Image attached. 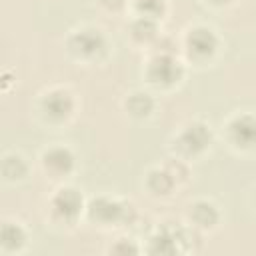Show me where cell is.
<instances>
[{"instance_id": "5bb4252c", "label": "cell", "mask_w": 256, "mask_h": 256, "mask_svg": "<svg viewBox=\"0 0 256 256\" xmlns=\"http://www.w3.org/2000/svg\"><path fill=\"white\" fill-rule=\"evenodd\" d=\"M130 36L134 42L140 44H148L152 40H156L158 36V26L154 18H146V16H138L132 24H130Z\"/></svg>"}, {"instance_id": "8992f818", "label": "cell", "mask_w": 256, "mask_h": 256, "mask_svg": "<svg viewBox=\"0 0 256 256\" xmlns=\"http://www.w3.org/2000/svg\"><path fill=\"white\" fill-rule=\"evenodd\" d=\"M40 108L48 120L62 122L70 118L74 112V96L66 88H52L42 96Z\"/></svg>"}, {"instance_id": "9c48e42d", "label": "cell", "mask_w": 256, "mask_h": 256, "mask_svg": "<svg viewBox=\"0 0 256 256\" xmlns=\"http://www.w3.org/2000/svg\"><path fill=\"white\" fill-rule=\"evenodd\" d=\"M76 158L66 146H52L42 154V168L52 178H64L74 170Z\"/></svg>"}, {"instance_id": "7c38bea8", "label": "cell", "mask_w": 256, "mask_h": 256, "mask_svg": "<svg viewBox=\"0 0 256 256\" xmlns=\"http://www.w3.org/2000/svg\"><path fill=\"white\" fill-rule=\"evenodd\" d=\"M28 234L18 222H4L0 230V244L4 252H20L26 246Z\"/></svg>"}, {"instance_id": "4fadbf2b", "label": "cell", "mask_w": 256, "mask_h": 256, "mask_svg": "<svg viewBox=\"0 0 256 256\" xmlns=\"http://www.w3.org/2000/svg\"><path fill=\"white\" fill-rule=\"evenodd\" d=\"M146 186H148L150 194H154V196H168L172 192V188L176 186V180L170 176V172L166 168H154L146 176Z\"/></svg>"}, {"instance_id": "277c9868", "label": "cell", "mask_w": 256, "mask_h": 256, "mask_svg": "<svg viewBox=\"0 0 256 256\" xmlns=\"http://www.w3.org/2000/svg\"><path fill=\"white\" fill-rule=\"evenodd\" d=\"M146 76L154 86L170 88L182 80L184 66L174 54H156L146 68Z\"/></svg>"}, {"instance_id": "2e32d148", "label": "cell", "mask_w": 256, "mask_h": 256, "mask_svg": "<svg viewBox=\"0 0 256 256\" xmlns=\"http://www.w3.org/2000/svg\"><path fill=\"white\" fill-rule=\"evenodd\" d=\"M28 172V166L20 154H8L2 162V174L6 180H22Z\"/></svg>"}, {"instance_id": "5b68a950", "label": "cell", "mask_w": 256, "mask_h": 256, "mask_svg": "<svg viewBox=\"0 0 256 256\" xmlns=\"http://www.w3.org/2000/svg\"><path fill=\"white\" fill-rule=\"evenodd\" d=\"M212 142V132L204 122H188L176 136V146L186 156L202 154Z\"/></svg>"}, {"instance_id": "e0dca14e", "label": "cell", "mask_w": 256, "mask_h": 256, "mask_svg": "<svg viewBox=\"0 0 256 256\" xmlns=\"http://www.w3.org/2000/svg\"><path fill=\"white\" fill-rule=\"evenodd\" d=\"M138 16H146V18H162V14L166 12V0H132Z\"/></svg>"}, {"instance_id": "d6986e66", "label": "cell", "mask_w": 256, "mask_h": 256, "mask_svg": "<svg viewBox=\"0 0 256 256\" xmlns=\"http://www.w3.org/2000/svg\"><path fill=\"white\" fill-rule=\"evenodd\" d=\"M164 168L170 172V176L176 180V184L188 180V166H186L182 160H170V162H166Z\"/></svg>"}, {"instance_id": "ffe728a7", "label": "cell", "mask_w": 256, "mask_h": 256, "mask_svg": "<svg viewBox=\"0 0 256 256\" xmlns=\"http://www.w3.org/2000/svg\"><path fill=\"white\" fill-rule=\"evenodd\" d=\"M98 4L108 12H120L126 6V0H98Z\"/></svg>"}, {"instance_id": "44dd1931", "label": "cell", "mask_w": 256, "mask_h": 256, "mask_svg": "<svg viewBox=\"0 0 256 256\" xmlns=\"http://www.w3.org/2000/svg\"><path fill=\"white\" fill-rule=\"evenodd\" d=\"M212 6H228V4H232V0H208Z\"/></svg>"}, {"instance_id": "8fae6325", "label": "cell", "mask_w": 256, "mask_h": 256, "mask_svg": "<svg viewBox=\"0 0 256 256\" xmlns=\"http://www.w3.org/2000/svg\"><path fill=\"white\" fill-rule=\"evenodd\" d=\"M146 252L150 254H176L182 252L178 246V236H176V228H160L154 236H150Z\"/></svg>"}, {"instance_id": "ba28073f", "label": "cell", "mask_w": 256, "mask_h": 256, "mask_svg": "<svg viewBox=\"0 0 256 256\" xmlns=\"http://www.w3.org/2000/svg\"><path fill=\"white\" fill-rule=\"evenodd\" d=\"M230 142L240 150L256 148V116L254 114H238L228 124Z\"/></svg>"}, {"instance_id": "30bf717a", "label": "cell", "mask_w": 256, "mask_h": 256, "mask_svg": "<svg viewBox=\"0 0 256 256\" xmlns=\"http://www.w3.org/2000/svg\"><path fill=\"white\" fill-rule=\"evenodd\" d=\"M188 222L196 230H212L220 222V212L210 200H196L188 206Z\"/></svg>"}, {"instance_id": "7a4b0ae2", "label": "cell", "mask_w": 256, "mask_h": 256, "mask_svg": "<svg viewBox=\"0 0 256 256\" xmlns=\"http://www.w3.org/2000/svg\"><path fill=\"white\" fill-rule=\"evenodd\" d=\"M66 48L80 60H94L106 52V38L98 28H80L68 36Z\"/></svg>"}, {"instance_id": "52a82bcc", "label": "cell", "mask_w": 256, "mask_h": 256, "mask_svg": "<svg viewBox=\"0 0 256 256\" xmlns=\"http://www.w3.org/2000/svg\"><path fill=\"white\" fill-rule=\"evenodd\" d=\"M186 50L196 60L212 58L218 50V36L208 26H194L186 34Z\"/></svg>"}, {"instance_id": "9a60e30c", "label": "cell", "mask_w": 256, "mask_h": 256, "mask_svg": "<svg viewBox=\"0 0 256 256\" xmlns=\"http://www.w3.org/2000/svg\"><path fill=\"white\" fill-rule=\"evenodd\" d=\"M124 106H126V110H128L130 116H134V118H146L154 110V100H152V96L148 92H132L126 98Z\"/></svg>"}, {"instance_id": "3957f363", "label": "cell", "mask_w": 256, "mask_h": 256, "mask_svg": "<svg viewBox=\"0 0 256 256\" xmlns=\"http://www.w3.org/2000/svg\"><path fill=\"white\" fill-rule=\"evenodd\" d=\"M84 210V198L76 188L64 186L56 190L50 200V214L52 220L58 224H74Z\"/></svg>"}, {"instance_id": "ac0fdd59", "label": "cell", "mask_w": 256, "mask_h": 256, "mask_svg": "<svg viewBox=\"0 0 256 256\" xmlns=\"http://www.w3.org/2000/svg\"><path fill=\"white\" fill-rule=\"evenodd\" d=\"M108 252L110 254H138L140 248L134 244V240L130 238H118L114 244L108 246Z\"/></svg>"}, {"instance_id": "6da1fadb", "label": "cell", "mask_w": 256, "mask_h": 256, "mask_svg": "<svg viewBox=\"0 0 256 256\" xmlns=\"http://www.w3.org/2000/svg\"><path fill=\"white\" fill-rule=\"evenodd\" d=\"M88 218L100 226H116V224H132L136 218V210L128 202H118L106 196L94 198L88 204Z\"/></svg>"}]
</instances>
